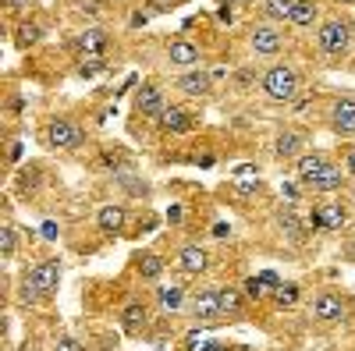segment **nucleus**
Listing matches in <instances>:
<instances>
[{"label": "nucleus", "instance_id": "f257e3e1", "mask_svg": "<svg viewBox=\"0 0 355 351\" xmlns=\"http://www.w3.org/2000/svg\"><path fill=\"white\" fill-rule=\"evenodd\" d=\"M263 93L270 100H277V103H288V100H295V93H299V75H295L288 64H277V68H270L263 75Z\"/></svg>", "mask_w": 355, "mask_h": 351}, {"label": "nucleus", "instance_id": "f03ea898", "mask_svg": "<svg viewBox=\"0 0 355 351\" xmlns=\"http://www.w3.org/2000/svg\"><path fill=\"white\" fill-rule=\"evenodd\" d=\"M320 50L323 53H334V57H341L345 50H348V43H352V25L348 21H341V18H331V21H323L320 25Z\"/></svg>", "mask_w": 355, "mask_h": 351}, {"label": "nucleus", "instance_id": "7ed1b4c3", "mask_svg": "<svg viewBox=\"0 0 355 351\" xmlns=\"http://www.w3.org/2000/svg\"><path fill=\"white\" fill-rule=\"evenodd\" d=\"M28 287L36 291V295H53L57 291V284H61V270H57V262H36L33 270H28V280H25Z\"/></svg>", "mask_w": 355, "mask_h": 351}, {"label": "nucleus", "instance_id": "20e7f679", "mask_svg": "<svg viewBox=\"0 0 355 351\" xmlns=\"http://www.w3.org/2000/svg\"><path fill=\"white\" fill-rule=\"evenodd\" d=\"M46 142L53 145V150H75V145L82 142V132L75 128V121L57 117V121H50V128H46Z\"/></svg>", "mask_w": 355, "mask_h": 351}, {"label": "nucleus", "instance_id": "39448f33", "mask_svg": "<svg viewBox=\"0 0 355 351\" xmlns=\"http://www.w3.org/2000/svg\"><path fill=\"white\" fill-rule=\"evenodd\" d=\"M192 312L196 319H217L220 316V287H202L192 295Z\"/></svg>", "mask_w": 355, "mask_h": 351}, {"label": "nucleus", "instance_id": "423d86ee", "mask_svg": "<svg viewBox=\"0 0 355 351\" xmlns=\"http://www.w3.org/2000/svg\"><path fill=\"white\" fill-rule=\"evenodd\" d=\"M313 316L323 319V323H338V319L345 316V302H341V295H334V291H323V295H316V302H313Z\"/></svg>", "mask_w": 355, "mask_h": 351}, {"label": "nucleus", "instance_id": "0eeeda50", "mask_svg": "<svg viewBox=\"0 0 355 351\" xmlns=\"http://www.w3.org/2000/svg\"><path fill=\"white\" fill-rule=\"evenodd\" d=\"M281 33H277V28L274 25H256L252 28V50L256 53H263V57H270V53H277L281 50Z\"/></svg>", "mask_w": 355, "mask_h": 351}, {"label": "nucleus", "instance_id": "6e6552de", "mask_svg": "<svg viewBox=\"0 0 355 351\" xmlns=\"http://www.w3.org/2000/svg\"><path fill=\"white\" fill-rule=\"evenodd\" d=\"M178 267H182L185 273H202L206 267H210V252L199 249V245H185L182 252H178Z\"/></svg>", "mask_w": 355, "mask_h": 351}, {"label": "nucleus", "instance_id": "1a4fd4ad", "mask_svg": "<svg viewBox=\"0 0 355 351\" xmlns=\"http://www.w3.org/2000/svg\"><path fill=\"white\" fill-rule=\"evenodd\" d=\"M327 167H331V163L323 160L320 153H306V156H299V163H295V170H299V178H302L306 185H313V181H316Z\"/></svg>", "mask_w": 355, "mask_h": 351}, {"label": "nucleus", "instance_id": "9d476101", "mask_svg": "<svg viewBox=\"0 0 355 351\" xmlns=\"http://www.w3.org/2000/svg\"><path fill=\"white\" fill-rule=\"evenodd\" d=\"M334 128L341 135H352L355 132V96H345L334 103Z\"/></svg>", "mask_w": 355, "mask_h": 351}, {"label": "nucleus", "instance_id": "9b49d317", "mask_svg": "<svg viewBox=\"0 0 355 351\" xmlns=\"http://www.w3.org/2000/svg\"><path fill=\"white\" fill-rule=\"evenodd\" d=\"M189 125H192V117H189L182 107H167V110L160 114V128H164V132H171V135L189 132Z\"/></svg>", "mask_w": 355, "mask_h": 351}, {"label": "nucleus", "instance_id": "f8f14e48", "mask_svg": "<svg viewBox=\"0 0 355 351\" xmlns=\"http://www.w3.org/2000/svg\"><path fill=\"white\" fill-rule=\"evenodd\" d=\"M96 224H100L103 234H121V227H125V210H121V206H100Z\"/></svg>", "mask_w": 355, "mask_h": 351}, {"label": "nucleus", "instance_id": "ddd939ff", "mask_svg": "<svg viewBox=\"0 0 355 351\" xmlns=\"http://www.w3.org/2000/svg\"><path fill=\"white\" fill-rule=\"evenodd\" d=\"M178 89L189 93V96H202V93H210V75L206 71H185L178 78Z\"/></svg>", "mask_w": 355, "mask_h": 351}, {"label": "nucleus", "instance_id": "4468645a", "mask_svg": "<svg viewBox=\"0 0 355 351\" xmlns=\"http://www.w3.org/2000/svg\"><path fill=\"white\" fill-rule=\"evenodd\" d=\"M167 107H164V93L160 89H153V85H146V89L139 93V114H146V117H160Z\"/></svg>", "mask_w": 355, "mask_h": 351}, {"label": "nucleus", "instance_id": "2eb2a0df", "mask_svg": "<svg viewBox=\"0 0 355 351\" xmlns=\"http://www.w3.org/2000/svg\"><path fill=\"white\" fill-rule=\"evenodd\" d=\"M167 53H171V64H182V68L199 64V46H192L189 39H174Z\"/></svg>", "mask_w": 355, "mask_h": 351}, {"label": "nucleus", "instance_id": "dca6fc26", "mask_svg": "<svg viewBox=\"0 0 355 351\" xmlns=\"http://www.w3.org/2000/svg\"><path fill=\"white\" fill-rule=\"evenodd\" d=\"M345 210L341 206H320V213L313 217V227H327V231H341L345 227Z\"/></svg>", "mask_w": 355, "mask_h": 351}, {"label": "nucleus", "instance_id": "f3484780", "mask_svg": "<svg viewBox=\"0 0 355 351\" xmlns=\"http://www.w3.org/2000/svg\"><path fill=\"white\" fill-rule=\"evenodd\" d=\"M320 8H316V0H295V11H291V25H299V28H309L316 21Z\"/></svg>", "mask_w": 355, "mask_h": 351}, {"label": "nucleus", "instance_id": "a211bd4d", "mask_svg": "<svg viewBox=\"0 0 355 351\" xmlns=\"http://www.w3.org/2000/svg\"><path fill=\"white\" fill-rule=\"evenodd\" d=\"M107 50V33L103 28H89V33H82V53L85 57H100Z\"/></svg>", "mask_w": 355, "mask_h": 351}, {"label": "nucleus", "instance_id": "6ab92c4d", "mask_svg": "<svg viewBox=\"0 0 355 351\" xmlns=\"http://www.w3.org/2000/svg\"><path fill=\"white\" fill-rule=\"evenodd\" d=\"M341 181H345V178H341V167H334V163H331V167L323 170L309 188H313V192H338V188H341Z\"/></svg>", "mask_w": 355, "mask_h": 351}, {"label": "nucleus", "instance_id": "aec40b11", "mask_svg": "<svg viewBox=\"0 0 355 351\" xmlns=\"http://www.w3.org/2000/svg\"><path fill=\"white\" fill-rule=\"evenodd\" d=\"M263 11L270 21H291L295 11V0H263Z\"/></svg>", "mask_w": 355, "mask_h": 351}, {"label": "nucleus", "instance_id": "412c9836", "mask_svg": "<svg viewBox=\"0 0 355 351\" xmlns=\"http://www.w3.org/2000/svg\"><path fill=\"white\" fill-rule=\"evenodd\" d=\"M277 224H281V231L288 234L291 242H302V238H306V227H302L299 217H295V210H284V213L277 217Z\"/></svg>", "mask_w": 355, "mask_h": 351}, {"label": "nucleus", "instance_id": "4be33fe9", "mask_svg": "<svg viewBox=\"0 0 355 351\" xmlns=\"http://www.w3.org/2000/svg\"><path fill=\"white\" fill-rule=\"evenodd\" d=\"M139 273H142L146 280H157V277L164 273V259H160V255H153V252L139 255Z\"/></svg>", "mask_w": 355, "mask_h": 351}, {"label": "nucleus", "instance_id": "5701e85b", "mask_svg": "<svg viewBox=\"0 0 355 351\" xmlns=\"http://www.w3.org/2000/svg\"><path fill=\"white\" fill-rule=\"evenodd\" d=\"M274 150H277L281 160H288V156H295V153L302 150V138L295 135V132H284V135H277V145H274Z\"/></svg>", "mask_w": 355, "mask_h": 351}, {"label": "nucleus", "instance_id": "b1692460", "mask_svg": "<svg viewBox=\"0 0 355 351\" xmlns=\"http://www.w3.org/2000/svg\"><path fill=\"white\" fill-rule=\"evenodd\" d=\"M242 312V295L234 287H220V316H239Z\"/></svg>", "mask_w": 355, "mask_h": 351}, {"label": "nucleus", "instance_id": "393cba45", "mask_svg": "<svg viewBox=\"0 0 355 351\" xmlns=\"http://www.w3.org/2000/svg\"><path fill=\"white\" fill-rule=\"evenodd\" d=\"M142 323H146V309H142V305H128V309L121 312V327H125L128 334H135Z\"/></svg>", "mask_w": 355, "mask_h": 351}, {"label": "nucleus", "instance_id": "a878e982", "mask_svg": "<svg viewBox=\"0 0 355 351\" xmlns=\"http://www.w3.org/2000/svg\"><path fill=\"white\" fill-rule=\"evenodd\" d=\"M182 302H185V291H182V287H164V291H160V309H164V312L182 309Z\"/></svg>", "mask_w": 355, "mask_h": 351}, {"label": "nucleus", "instance_id": "bb28decb", "mask_svg": "<svg viewBox=\"0 0 355 351\" xmlns=\"http://www.w3.org/2000/svg\"><path fill=\"white\" fill-rule=\"evenodd\" d=\"M277 309H291L299 302V284H277V295H274Z\"/></svg>", "mask_w": 355, "mask_h": 351}, {"label": "nucleus", "instance_id": "cd10ccee", "mask_svg": "<svg viewBox=\"0 0 355 351\" xmlns=\"http://www.w3.org/2000/svg\"><path fill=\"white\" fill-rule=\"evenodd\" d=\"M0 255H4V259L15 255V227H4V231H0Z\"/></svg>", "mask_w": 355, "mask_h": 351}, {"label": "nucleus", "instance_id": "c85d7f7f", "mask_svg": "<svg viewBox=\"0 0 355 351\" xmlns=\"http://www.w3.org/2000/svg\"><path fill=\"white\" fill-rule=\"evenodd\" d=\"M18 43H21V46L40 43V25H21V28H18Z\"/></svg>", "mask_w": 355, "mask_h": 351}, {"label": "nucleus", "instance_id": "c756f323", "mask_svg": "<svg viewBox=\"0 0 355 351\" xmlns=\"http://www.w3.org/2000/svg\"><path fill=\"white\" fill-rule=\"evenodd\" d=\"M245 295L249 298H263V277H249L245 280Z\"/></svg>", "mask_w": 355, "mask_h": 351}, {"label": "nucleus", "instance_id": "7c9ffc66", "mask_svg": "<svg viewBox=\"0 0 355 351\" xmlns=\"http://www.w3.org/2000/svg\"><path fill=\"white\" fill-rule=\"evenodd\" d=\"M53 351H85V348H82V344H78L75 337H61V341H57V348H53Z\"/></svg>", "mask_w": 355, "mask_h": 351}, {"label": "nucleus", "instance_id": "2f4dec72", "mask_svg": "<svg viewBox=\"0 0 355 351\" xmlns=\"http://www.w3.org/2000/svg\"><path fill=\"white\" fill-rule=\"evenodd\" d=\"M43 238H57V224H50V220L43 224Z\"/></svg>", "mask_w": 355, "mask_h": 351}, {"label": "nucleus", "instance_id": "473e14b6", "mask_svg": "<svg viewBox=\"0 0 355 351\" xmlns=\"http://www.w3.org/2000/svg\"><path fill=\"white\" fill-rule=\"evenodd\" d=\"M239 188H242V192H256V188H259V178H256V181H239Z\"/></svg>", "mask_w": 355, "mask_h": 351}, {"label": "nucleus", "instance_id": "72a5a7b5", "mask_svg": "<svg viewBox=\"0 0 355 351\" xmlns=\"http://www.w3.org/2000/svg\"><path fill=\"white\" fill-rule=\"evenodd\" d=\"M348 174H352V178H355V145H352V150H348Z\"/></svg>", "mask_w": 355, "mask_h": 351}, {"label": "nucleus", "instance_id": "f704fd0d", "mask_svg": "<svg viewBox=\"0 0 355 351\" xmlns=\"http://www.w3.org/2000/svg\"><path fill=\"white\" fill-rule=\"evenodd\" d=\"M167 220H171V224H178V220H182V210H178V206H174V210H167Z\"/></svg>", "mask_w": 355, "mask_h": 351}, {"label": "nucleus", "instance_id": "c9c22d12", "mask_svg": "<svg viewBox=\"0 0 355 351\" xmlns=\"http://www.w3.org/2000/svg\"><path fill=\"white\" fill-rule=\"evenodd\" d=\"M11 8H28V0H8Z\"/></svg>", "mask_w": 355, "mask_h": 351}, {"label": "nucleus", "instance_id": "e433bc0d", "mask_svg": "<svg viewBox=\"0 0 355 351\" xmlns=\"http://www.w3.org/2000/svg\"><path fill=\"white\" fill-rule=\"evenodd\" d=\"M160 4H171V0H160Z\"/></svg>", "mask_w": 355, "mask_h": 351}, {"label": "nucleus", "instance_id": "4c0bfd02", "mask_svg": "<svg viewBox=\"0 0 355 351\" xmlns=\"http://www.w3.org/2000/svg\"><path fill=\"white\" fill-rule=\"evenodd\" d=\"M341 4H352V0H341Z\"/></svg>", "mask_w": 355, "mask_h": 351}]
</instances>
